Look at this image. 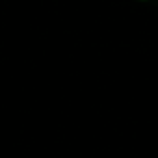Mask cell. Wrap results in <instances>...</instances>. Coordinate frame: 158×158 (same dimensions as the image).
Instances as JSON below:
<instances>
[]
</instances>
